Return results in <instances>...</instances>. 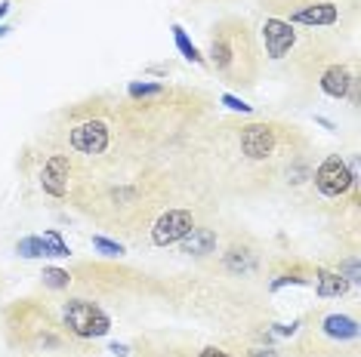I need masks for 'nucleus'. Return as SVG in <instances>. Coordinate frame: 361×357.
Masks as SVG:
<instances>
[{"label":"nucleus","mask_w":361,"mask_h":357,"mask_svg":"<svg viewBox=\"0 0 361 357\" xmlns=\"http://www.w3.org/2000/svg\"><path fill=\"white\" fill-rule=\"evenodd\" d=\"M62 317H65V326L81 339H99L112 330V317H108L99 305H93V302H87V299L65 302Z\"/></svg>","instance_id":"obj_1"},{"label":"nucleus","mask_w":361,"mask_h":357,"mask_svg":"<svg viewBox=\"0 0 361 357\" xmlns=\"http://www.w3.org/2000/svg\"><path fill=\"white\" fill-rule=\"evenodd\" d=\"M355 178L358 176L346 166V160H343L340 154H330L315 170V188L321 191L324 197H343L355 185Z\"/></svg>","instance_id":"obj_2"},{"label":"nucleus","mask_w":361,"mask_h":357,"mask_svg":"<svg viewBox=\"0 0 361 357\" xmlns=\"http://www.w3.org/2000/svg\"><path fill=\"white\" fill-rule=\"evenodd\" d=\"M192 228H195V215L188 209H167V213L158 215L155 228H151V243L155 246L179 243Z\"/></svg>","instance_id":"obj_3"},{"label":"nucleus","mask_w":361,"mask_h":357,"mask_svg":"<svg viewBox=\"0 0 361 357\" xmlns=\"http://www.w3.org/2000/svg\"><path fill=\"white\" fill-rule=\"evenodd\" d=\"M69 139L77 154H102L108 148V127L102 120H84L71 129Z\"/></svg>","instance_id":"obj_4"},{"label":"nucleus","mask_w":361,"mask_h":357,"mask_svg":"<svg viewBox=\"0 0 361 357\" xmlns=\"http://www.w3.org/2000/svg\"><path fill=\"white\" fill-rule=\"evenodd\" d=\"M262 40H266L269 59H284V53L297 43V31H293V25L284 22V18H266V25H262Z\"/></svg>","instance_id":"obj_5"},{"label":"nucleus","mask_w":361,"mask_h":357,"mask_svg":"<svg viewBox=\"0 0 361 357\" xmlns=\"http://www.w3.org/2000/svg\"><path fill=\"white\" fill-rule=\"evenodd\" d=\"M241 151L250 160H266L275 151V129L266 123H250L241 129Z\"/></svg>","instance_id":"obj_6"},{"label":"nucleus","mask_w":361,"mask_h":357,"mask_svg":"<svg viewBox=\"0 0 361 357\" xmlns=\"http://www.w3.org/2000/svg\"><path fill=\"white\" fill-rule=\"evenodd\" d=\"M69 172H71V160L65 154H53L44 163V176H40V185H44L47 194L53 197L69 194Z\"/></svg>","instance_id":"obj_7"},{"label":"nucleus","mask_w":361,"mask_h":357,"mask_svg":"<svg viewBox=\"0 0 361 357\" xmlns=\"http://www.w3.org/2000/svg\"><path fill=\"white\" fill-rule=\"evenodd\" d=\"M321 92L324 96H330V98H346L349 92H352V86H355V77H352V71H349L346 65H330L327 71L321 74Z\"/></svg>","instance_id":"obj_8"},{"label":"nucleus","mask_w":361,"mask_h":357,"mask_svg":"<svg viewBox=\"0 0 361 357\" xmlns=\"http://www.w3.org/2000/svg\"><path fill=\"white\" fill-rule=\"evenodd\" d=\"M336 18H340L336 3H309L290 12V25H334Z\"/></svg>","instance_id":"obj_9"},{"label":"nucleus","mask_w":361,"mask_h":357,"mask_svg":"<svg viewBox=\"0 0 361 357\" xmlns=\"http://www.w3.org/2000/svg\"><path fill=\"white\" fill-rule=\"evenodd\" d=\"M179 243H182V252H188V256H207L216 246V234L210 228H192Z\"/></svg>","instance_id":"obj_10"},{"label":"nucleus","mask_w":361,"mask_h":357,"mask_svg":"<svg viewBox=\"0 0 361 357\" xmlns=\"http://www.w3.org/2000/svg\"><path fill=\"white\" fill-rule=\"evenodd\" d=\"M321 326L330 339H355L358 336V320L349 317V314H327Z\"/></svg>","instance_id":"obj_11"},{"label":"nucleus","mask_w":361,"mask_h":357,"mask_svg":"<svg viewBox=\"0 0 361 357\" xmlns=\"http://www.w3.org/2000/svg\"><path fill=\"white\" fill-rule=\"evenodd\" d=\"M318 283V295H324V299H334V295H343L349 289V280L340 274V271H318L315 277Z\"/></svg>","instance_id":"obj_12"},{"label":"nucleus","mask_w":361,"mask_h":357,"mask_svg":"<svg viewBox=\"0 0 361 357\" xmlns=\"http://www.w3.org/2000/svg\"><path fill=\"white\" fill-rule=\"evenodd\" d=\"M210 59H213V65H216L219 71H225V68L232 65V59H235V47H232L225 37H213V43H210Z\"/></svg>","instance_id":"obj_13"},{"label":"nucleus","mask_w":361,"mask_h":357,"mask_svg":"<svg viewBox=\"0 0 361 357\" xmlns=\"http://www.w3.org/2000/svg\"><path fill=\"white\" fill-rule=\"evenodd\" d=\"M173 40H176V49H179V53L186 55L188 62H195V65H204V55H201L198 47L188 40V34L182 31V25H173Z\"/></svg>","instance_id":"obj_14"},{"label":"nucleus","mask_w":361,"mask_h":357,"mask_svg":"<svg viewBox=\"0 0 361 357\" xmlns=\"http://www.w3.org/2000/svg\"><path fill=\"white\" fill-rule=\"evenodd\" d=\"M44 250H47V256H53V259H65V256H71V250H69V243L62 240V234L59 231H44Z\"/></svg>","instance_id":"obj_15"},{"label":"nucleus","mask_w":361,"mask_h":357,"mask_svg":"<svg viewBox=\"0 0 361 357\" xmlns=\"http://www.w3.org/2000/svg\"><path fill=\"white\" fill-rule=\"evenodd\" d=\"M16 252H19L22 259H40V256H47L44 240H40V237H22L19 246H16Z\"/></svg>","instance_id":"obj_16"},{"label":"nucleus","mask_w":361,"mask_h":357,"mask_svg":"<svg viewBox=\"0 0 361 357\" xmlns=\"http://www.w3.org/2000/svg\"><path fill=\"white\" fill-rule=\"evenodd\" d=\"M225 265H229V271H241V274L253 271V259H250V252H244V250H232L229 256H225Z\"/></svg>","instance_id":"obj_17"},{"label":"nucleus","mask_w":361,"mask_h":357,"mask_svg":"<svg viewBox=\"0 0 361 357\" xmlns=\"http://www.w3.org/2000/svg\"><path fill=\"white\" fill-rule=\"evenodd\" d=\"M40 277H44V283L50 289H65L71 283V274L69 271H62V268H44V274Z\"/></svg>","instance_id":"obj_18"},{"label":"nucleus","mask_w":361,"mask_h":357,"mask_svg":"<svg viewBox=\"0 0 361 357\" xmlns=\"http://www.w3.org/2000/svg\"><path fill=\"white\" fill-rule=\"evenodd\" d=\"M93 250H99L102 256H108V259H114V256H124V246H121L118 240H108V237H102V234H96V237H93Z\"/></svg>","instance_id":"obj_19"},{"label":"nucleus","mask_w":361,"mask_h":357,"mask_svg":"<svg viewBox=\"0 0 361 357\" xmlns=\"http://www.w3.org/2000/svg\"><path fill=\"white\" fill-rule=\"evenodd\" d=\"M127 92H130L133 98H149V96H161L164 86L161 83H139V80H136V83H130V90H127Z\"/></svg>","instance_id":"obj_20"},{"label":"nucleus","mask_w":361,"mask_h":357,"mask_svg":"<svg viewBox=\"0 0 361 357\" xmlns=\"http://www.w3.org/2000/svg\"><path fill=\"white\" fill-rule=\"evenodd\" d=\"M223 105H225L229 111H241V114H250V111H253L247 102H244V98L232 96V92H223Z\"/></svg>","instance_id":"obj_21"},{"label":"nucleus","mask_w":361,"mask_h":357,"mask_svg":"<svg viewBox=\"0 0 361 357\" xmlns=\"http://www.w3.org/2000/svg\"><path fill=\"white\" fill-rule=\"evenodd\" d=\"M340 274L349 280V287H355L358 283V259H349V262L340 265Z\"/></svg>","instance_id":"obj_22"},{"label":"nucleus","mask_w":361,"mask_h":357,"mask_svg":"<svg viewBox=\"0 0 361 357\" xmlns=\"http://www.w3.org/2000/svg\"><path fill=\"white\" fill-rule=\"evenodd\" d=\"M284 283H309L306 277H278V280H272V289H281Z\"/></svg>","instance_id":"obj_23"},{"label":"nucleus","mask_w":361,"mask_h":357,"mask_svg":"<svg viewBox=\"0 0 361 357\" xmlns=\"http://www.w3.org/2000/svg\"><path fill=\"white\" fill-rule=\"evenodd\" d=\"M198 357H229V354H225L223 348H204V351H201V354H198Z\"/></svg>","instance_id":"obj_24"},{"label":"nucleus","mask_w":361,"mask_h":357,"mask_svg":"<svg viewBox=\"0 0 361 357\" xmlns=\"http://www.w3.org/2000/svg\"><path fill=\"white\" fill-rule=\"evenodd\" d=\"M297 326H299V323H290V326H275V332H278V336H293V332H297Z\"/></svg>","instance_id":"obj_25"},{"label":"nucleus","mask_w":361,"mask_h":357,"mask_svg":"<svg viewBox=\"0 0 361 357\" xmlns=\"http://www.w3.org/2000/svg\"><path fill=\"white\" fill-rule=\"evenodd\" d=\"M108 351H112V354H121V357H124V354H127V345H118V342H114Z\"/></svg>","instance_id":"obj_26"},{"label":"nucleus","mask_w":361,"mask_h":357,"mask_svg":"<svg viewBox=\"0 0 361 357\" xmlns=\"http://www.w3.org/2000/svg\"><path fill=\"white\" fill-rule=\"evenodd\" d=\"M253 357H275V351H253Z\"/></svg>","instance_id":"obj_27"},{"label":"nucleus","mask_w":361,"mask_h":357,"mask_svg":"<svg viewBox=\"0 0 361 357\" xmlns=\"http://www.w3.org/2000/svg\"><path fill=\"white\" fill-rule=\"evenodd\" d=\"M7 12H10V3H0V18L7 16Z\"/></svg>","instance_id":"obj_28"},{"label":"nucleus","mask_w":361,"mask_h":357,"mask_svg":"<svg viewBox=\"0 0 361 357\" xmlns=\"http://www.w3.org/2000/svg\"><path fill=\"white\" fill-rule=\"evenodd\" d=\"M10 34V28H7V25H0V37H7Z\"/></svg>","instance_id":"obj_29"}]
</instances>
